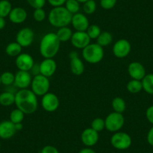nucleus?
<instances>
[{
    "mask_svg": "<svg viewBox=\"0 0 153 153\" xmlns=\"http://www.w3.org/2000/svg\"><path fill=\"white\" fill-rule=\"evenodd\" d=\"M15 105L25 115L33 114L38 107L37 95L30 89H20L15 93Z\"/></svg>",
    "mask_w": 153,
    "mask_h": 153,
    "instance_id": "f257e3e1",
    "label": "nucleus"
},
{
    "mask_svg": "<svg viewBox=\"0 0 153 153\" xmlns=\"http://www.w3.org/2000/svg\"><path fill=\"white\" fill-rule=\"evenodd\" d=\"M60 41L56 33L49 32L43 36L40 42L39 51L45 59H53L59 51Z\"/></svg>",
    "mask_w": 153,
    "mask_h": 153,
    "instance_id": "f03ea898",
    "label": "nucleus"
},
{
    "mask_svg": "<svg viewBox=\"0 0 153 153\" xmlns=\"http://www.w3.org/2000/svg\"><path fill=\"white\" fill-rule=\"evenodd\" d=\"M72 14L65 6L54 7L48 14V21L51 26L56 28L68 26L71 23Z\"/></svg>",
    "mask_w": 153,
    "mask_h": 153,
    "instance_id": "7ed1b4c3",
    "label": "nucleus"
},
{
    "mask_svg": "<svg viewBox=\"0 0 153 153\" xmlns=\"http://www.w3.org/2000/svg\"><path fill=\"white\" fill-rule=\"evenodd\" d=\"M82 56L87 62L90 64H97L104 58V48L97 43L89 44L87 47L83 49Z\"/></svg>",
    "mask_w": 153,
    "mask_h": 153,
    "instance_id": "20e7f679",
    "label": "nucleus"
},
{
    "mask_svg": "<svg viewBox=\"0 0 153 153\" xmlns=\"http://www.w3.org/2000/svg\"><path fill=\"white\" fill-rule=\"evenodd\" d=\"M50 80L48 77L42 74H38L34 76L31 83V90L37 96H43L45 94L49 92Z\"/></svg>",
    "mask_w": 153,
    "mask_h": 153,
    "instance_id": "39448f33",
    "label": "nucleus"
},
{
    "mask_svg": "<svg viewBox=\"0 0 153 153\" xmlns=\"http://www.w3.org/2000/svg\"><path fill=\"white\" fill-rule=\"evenodd\" d=\"M105 128L112 133L120 131L125 124V118L123 113L113 112L107 115L105 120Z\"/></svg>",
    "mask_w": 153,
    "mask_h": 153,
    "instance_id": "423d86ee",
    "label": "nucleus"
},
{
    "mask_svg": "<svg viewBox=\"0 0 153 153\" xmlns=\"http://www.w3.org/2000/svg\"><path fill=\"white\" fill-rule=\"evenodd\" d=\"M110 143L117 149L126 150L131 146L132 140L128 134L123 131H117L112 135Z\"/></svg>",
    "mask_w": 153,
    "mask_h": 153,
    "instance_id": "0eeeda50",
    "label": "nucleus"
},
{
    "mask_svg": "<svg viewBox=\"0 0 153 153\" xmlns=\"http://www.w3.org/2000/svg\"><path fill=\"white\" fill-rule=\"evenodd\" d=\"M35 38L33 30L30 28L25 27L20 29L16 35V42L22 48H28L32 44Z\"/></svg>",
    "mask_w": 153,
    "mask_h": 153,
    "instance_id": "6e6552de",
    "label": "nucleus"
},
{
    "mask_svg": "<svg viewBox=\"0 0 153 153\" xmlns=\"http://www.w3.org/2000/svg\"><path fill=\"white\" fill-rule=\"evenodd\" d=\"M131 51V45L126 39H120L115 42L113 47V53L116 57L123 59L129 55Z\"/></svg>",
    "mask_w": 153,
    "mask_h": 153,
    "instance_id": "1a4fd4ad",
    "label": "nucleus"
},
{
    "mask_svg": "<svg viewBox=\"0 0 153 153\" xmlns=\"http://www.w3.org/2000/svg\"><path fill=\"white\" fill-rule=\"evenodd\" d=\"M42 106L45 111L52 113L59 107V99L56 94L48 92L42 96Z\"/></svg>",
    "mask_w": 153,
    "mask_h": 153,
    "instance_id": "9d476101",
    "label": "nucleus"
},
{
    "mask_svg": "<svg viewBox=\"0 0 153 153\" xmlns=\"http://www.w3.org/2000/svg\"><path fill=\"white\" fill-rule=\"evenodd\" d=\"M91 39L86 32H78L76 31L72 35L71 38V45L76 49H84L90 44Z\"/></svg>",
    "mask_w": 153,
    "mask_h": 153,
    "instance_id": "9b49d317",
    "label": "nucleus"
},
{
    "mask_svg": "<svg viewBox=\"0 0 153 153\" xmlns=\"http://www.w3.org/2000/svg\"><path fill=\"white\" fill-rule=\"evenodd\" d=\"M32 80V74L29 73V71H18L15 74L14 84L16 87L20 89H28V87L31 86Z\"/></svg>",
    "mask_w": 153,
    "mask_h": 153,
    "instance_id": "f8f14e48",
    "label": "nucleus"
},
{
    "mask_svg": "<svg viewBox=\"0 0 153 153\" xmlns=\"http://www.w3.org/2000/svg\"><path fill=\"white\" fill-rule=\"evenodd\" d=\"M15 65L19 71H29L35 65V62L32 56L22 53L16 58Z\"/></svg>",
    "mask_w": 153,
    "mask_h": 153,
    "instance_id": "ddd939ff",
    "label": "nucleus"
},
{
    "mask_svg": "<svg viewBox=\"0 0 153 153\" xmlns=\"http://www.w3.org/2000/svg\"><path fill=\"white\" fill-rule=\"evenodd\" d=\"M71 25L74 29L78 32H86L89 26V19L82 13H76L72 15Z\"/></svg>",
    "mask_w": 153,
    "mask_h": 153,
    "instance_id": "4468645a",
    "label": "nucleus"
},
{
    "mask_svg": "<svg viewBox=\"0 0 153 153\" xmlns=\"http://www.w3.org/2000/svg\"><path fill=\"white\" fill-rule=\"evenodd\" d=\"M128 73L134 80H142L146 76V69L139 62H131L128 66Z\"/></svg>",
    "mask_w": 153,
    "mask_h": 153,
    "instance_id": "2eb2a0df",
    "label": "nucleus"
},
{
    "mask_svg": "<svg viewBox=\"0 0 153 153\" xmlns=\"http://www.w3.org/2000/svg\"><path fill=\"white\" fill-rule=\"evenodd\" d=\"M81 141L86 146L92 147L98 143L99 140L98 132L92 129V128H88L83 131L81 134Z\"/></svg>",
    "mask_w": 153,
    "mask_h": 153,
    "instance_id": "dca6fc26",
    "label": "nucleus"
},
{
    "mask_svg": "<svg viewBox=\"0 0 153 153\" xmlns=\"http://www.w3.org/2000/svg\"><path fill=\"white\" fill-rule=\"evenodd\" d=\"M57 68V65L53 59H45L39 64L40 74L47 77H51L55 74Z\"/></svg>",
    "mask_w": 153,
    "mask_h": 153,
    "instance_id": "f3484780",
    "label": "nucleus"
},
{
    "mask_svg": "<svg viewBox=\"0 0 153 153\" xmlns=\"http://www.w3.org/2000/svg\"><path fill=\"white\" fill-rule=\"evenodd\" d=\"M70 69L72 74L76 76H80L84 72V64L76 52H71L70 53Z\"/></svg>",
    "mask_w": 153,
    "mask_h": 153,
    "instance_id": "a211bd4d",
    "label": "nucleus"
},
{
    "mask_svg": "<svg viewBox=\"0 0 153 153\" xmlns=\"http://www.w3.org/2000/svg\"><path fill=\"white\" fill-rule=\"evenodd\" d=\"M17 130L15 125L10 120H5L0 123V138L3 140H8L14 137Z\"/></svg>",
    "mask_w": 153,
    "mask_h": 153,
    "instance_id": "6ab92c4d",
    "label": "nucleus"
},
{
    "mask_svg": "<svg viewBox=\"0 0 153 153\" xmlns=\"http://www.w3.org/2000/svg\"><path fill=\"white\" fill-rule=\"evenodd\" d=\"M10 21L14 24H20L27 18V12L21 7H16L12 8L8 15Z\"/></svg>",
    "mask_w": 153,
    "mask_h": 153,
    "instance_id": "aec40b11",
    "label": "nucleus"
},
{
    "mask_svg": "<svg viewBox=\"0 0 153 153\" xmlns=\"http://www.w3.org/2000/svg\"><path fill=\"white\" fill-rule=\"evenodd\" d=\"M15 103V94L5 91L0 94V104L3 107H9Z\"/></svg>",
    "mask_w": 153,
    "mask_h": 153,
    "instance_id": "412c9836",
    "label": "nucleus"
},
{
    "mask_svg": "<svg viewBox=\"0 0 153 153\" xmlns=\"http://www.w3.org/2000/svg\"><path fill=\"white\" fill-rule=\"evenodd\" d=\"M23 48L17 42L8 44L5 48V53L8 56L11 57H17L22 53Z\"/></svg>",
    "mask_w": 153,
    "mask_h": 153,
    "instance_id": "4be33fe9",
    "label": "nucleus"
},
{
    "mask_svg": "<svg viewBox=\"0 0 153 153\" xmlns=\"http://www.w3.org/2000/svg\"><path fill=\"white\" fill-rule=\"evenodd\" d=\"M56 35L58 37L60 42H67L71 40L73 32L70 28L68 26H64V27L59 28Z\"/></svg>",
    "mask_w": 153,
    "mask_h": 153,
    "instance_id": "5701e85b",
    "label": "nucleus"
},
{
    "mask_svg": "<svg viewBox=\"0 0 153 153\" xmlns=\"http://www.w3.org/2000/svg\"><path fill=\"white\" fill-rule=\"evenodd\" d=\"M143 89L146 93L153 95V74H146L142 80Z\"/></svg>",
    "mask_w": 153,
    "mask_h": 153,
    "instance_id": "b1692460",
    "label": "nucleus"
},
{
    "mask_svg": "<svg viewBox=\"0 0 153 153\" xmlns=\"http://www.w3.org/2000/svg\"><path fill=\"white\" fill-rule=\"evenodd\" d=\"M113 42V35L109 32H101L97 38V44L102 48L110 45Z\"/></svg>",
    "mask_w": 153,
    "mask_h": 153,
    "instance_id": "393cba45",
    "label": "nucleus"
},
{
    "mask_svg": "<svg viewBox=\"0 0 153 153\" xmlns=\"http://www.w3.org/2000/svg\"><path fill=\"white\" fill-rule=\"evenodd\" d=\"M112 107L114 112L123 113L126 109V101L121 97H116L112 101Z\"/></svg>",
    "mask_w": 153,
    "mask_h": 153,
    "instance_id": "a878e982",
    "label": "nucleus"
},
{
    "mask_svg": "<svg viewBox=\"0 0 153 153\" xmlns=\"http://www.w3.org/2000/svg\"><path fill=\"white\" fill-rule=\"evenodd\" d=\"M127 90L130 93L132 94H136L138 92H140L141 90H143V85H142V81L141 80H131L130 81H128V83H127Z\"/></svg>",
    "mask_w": 153,
    "mask_h": 153,
    "instance_id": "bb28decb",
    "label": "nucleus"
},
{
    "mask_svg": "<svg viewBox=\"0 0 153 153\" xmlns=\"http://www.w3.org/2000/svg\"><path fill=\"white\" fill-rule=\"evenodd\" d=\"M12 8V5L8 0H0V17H8Z\"/></svg>",
    "mask_w": 153,
    "mask_h": 153,
    "instance_id": "cd10ccee",
    "label": "nucleus"
},
{
    "mask_svg": "<svg viewBox=\"0 0 153 153\" xmlns=\"http://www.w3.org/2000/svg\"><path fill=\"white\" fill-rule=\"evenodd\" d=\"M24 113L18 108H16L13 110L10 113V121L14 124L17 123H22V122L24 120Z\"/></svg>",
    "mask_w": 153,
    "mask_h": 153,
    "instance_id": "c85d7f7f",
    "label": "nucleus"
},
{
    "mask_svg": "<svg viewBox=\"0 0 153 153\" xmlns=\"http://www.w3.org/2000/svg\"><path fill=\"white\" fill-rule=\"evenodd\" d=\"M65 8L73 15L80 11V2H77L76 0H66L65 3Z\"/></svg>",
    "mask_w": 153,
    "mask_h": 153,
    "instance_id": "c756f323",
    "label": "nucleus"
},
{
    "mask_svg": "<svg viewBox=\"0 0 153 153\" xmlns=\"http://www.w3.org/2000/svg\"><path fill=\"white\" fill-rule=\"evenodd\" d=\"M0 76H1V83L4 86H9L14 84L15 74H14L12 72L5 71L2 74H0Z\"/></svg>",
    "mask_w": 153,
    "mask_h": 153,
    "instance_id": "7c9ffc66",
    "label": "nucleus"
},
{
    "mask_svg": "<svg viewBox=\"0 0 153 153\" xmlns=\"http://www.w3.org/2000/svg\"><path fill=\"white\" fill-rule=\"evenodd\" d=\"M87 35L90 38V39H97L100 34L101 33V28L98 26V25H89L88 27L87 30L86 31Z\"/></svg>",
    "mask_w": 153,
    "mask_h": 153,
    "instance_id": "2f4dec72",
    "label": "nucleus"
},
{
    "mask_svg": "<svg viewBox=\"0 0 153 153\" xmlns=\"http://www.w3.org/2000/svg\"><path fill=\"white\" fill-rule=\"evenodd\" d=\"M91 128L99 133L105 128V121L102 118L99 117L94 119L91 123Z\"/></svg>",
    "mask_w": 153,
    "mask_h": 153,
    "instance_id": "473e14b6",
    "label": "nucleus"
},
{
    "mask_svg": "<svg viewBox=\"0 0 153 153\" xmlns=\"http://www.w3.org/2000/svg\"><path fill=\"white\" fill-rule=\"evenodd\" d=\"M97 5L95 0H89L84 2L83 5V10L85 14H92L96 11Z\"/></svg>",
    "mask_w": 153,
    "mask_h": 153,
    "instance_id": "72a5a7b5",
    "label": "nucleus"
},
{
    "mask_svg": "<svg viewBox=\"0 0 153 153\" xmlns=\"http://www.w3.org/2000/svg\"><path fill=\"white\" fill-rule=\"evenodd\" d=\"M33 18L37 22H42L46 18V12L43 8H37L33 12Z\"/></svg>",
    "mask_w": 153,
    "mask_h": 153,
    "instance_id": "f704fd0d",
    "label": "nucleus"
},
{
    "mask_svg": "<svg viewBox=\"0 0 153 153\" xmlns=\"http://www.w3.org/2000/svg\"><path fill=\"white\" fill-rule=\"evenodd\" d=\"M117 0H101L100 5L103 9L110 10L115 7L117 5Z\"/></svg>",
    "mask_w": 153,
    "mask_h": 153,
    "instance_id": "c9c22d12",
    "label": "nucleus"
},
{
    "mask_svg": "<svg viewBox=\"0 0 153 153\" xmlns=\"http://www.w3.org/2000/svg\"><path fill=\"white\" fill-rule=\"evenodd\" d=\"M27 3L34 9L43 8L46 4L47 0H26Z\"/></svg>",
    "mask_w": 153,
    "mask_h": 153,
    "instance_id": "e433bc0d",
    "label": "nucleus"
},
{
    "mask_svg": "<svg viewBox=\"0 0 153 153\" xmlns=\"http://www.w3.org/2000/svg\"><path fill=\"white\" fill-rule=\"evenodd\" d=\"M41 153H59V152L53 146L48 145L43 147V149L41 151Z\"/></svg>",
    "mask_w": 153,
    "mask_h": 153,
    "instance_id": "4c0bfd02",
    "label": "nucleus"
},
{
    "mask_svg": "<svg viewBox=\"0 0 153 153\" xmlns=\"http://www.w3.org/2000/svg\"><path fill=\"white\" fill-rule=\"evenodd\" d=\"M146 117L147 120L151 124L153 125V105L150 106L146 109Z\"/></svg>",
    "mask_w": 153,
    "mask_h": 153,
    "instance_id": "58836bf2",
    "label": "nucleus"
},
{
    "mask_svg": "<svg viewBox=\"0 0 153 153\" xmlns=\"http://www.w3.org/2000/svg\"><path fill=\"white\" fill-rule=\"evenodd\" d=\"M47 1L53 8L54 7L63 6L66 2V0H47Z\"/></svg>",
    "mask_w": 153,
    "mask_h": 153,
    "instance_id": "ea45409f",
    "label": "nucleus"
},
{
    "mask_svg": "<svg viewBox=\"0 0 153 153\" xmlns=\"http://www.w3.org/2000/svg\"><path fill=\"white\" fill-rule=\"evenodd\" d=\"M147 142L149 145L153 146V126L149 129L147 134Z\"/></svg>",
    "mask_w": 153,
    "mask_h": 153,
    "instance_id": "a19ab883",
    "label": "nucleus"
},
{
    "mask_svg": "<svg viewBox=\"0 0 153 153\" xmlns=\"http://www.w3.org/2000/svg\"><path fill=\"white\" fill-rule=\"evenodd\" d=\"M78 153H96V152L91 149L90 147H86V148H83L81 150H80Z\"/></svg>",
    "mask_w": 153,
    "mask_h": 153,
    "instance_id": "79ce46f5",
    "label": "nucleus"
},
{
    "mask_svg": "<svg viewBox=\"0 0 153 153\" xmlns=\"http://www.w3.org/2000/svg\"><path fill=\"white\" fill-rule=\"evenodd\" d=\"M5 25H6V21L5 18L0 17V30H2L5 27Z\"/></svg>",
    "mask_w": 153,
    "mask_h": 153,
    "instance_id": "37998d69",
    "label": "nucleus"
},
{
    "mask_svg": "<svg viewBox=\"0 0 153 153\" xmlns=\"http://www.w3.org/2000/svg\"><path fill=\"white\" fill-rule=\"evenodd\" d=\"M14 125H15V128L17 131L23 129V125H22V123H17V124H14Z\"/></svg>",
    "mask_w": 153,
    "mask_h": 153,
    "instance_id": "c03bdc74",
    "label": "nucleus"
},
{
    "mask_svg": "<svg viewBox=\"0 0 153 153\" xmlns=\"http://www.w3.org/2000/svg\"><path fill=\"white\" fill-rule=\"evenodd\" d=\"M77 2H79L80 3H84V2H87V1H89V0H76Z\"/></svg>",
    "mask_w": 153,
    "mask_h": 153,
    "instance_id": "a18cd8bd",
    "label": "nucleus"
},
{
    "mask_svg": "<svg viewBox=\"0 0 153 153\" xmlns=\"http://www.w3.org/2000/svg\"><path fill=\"white\" fill-rule=\"evenodd\" d=\"M2 84V83H1V76H0V85Z\"/></svg>",
    "mask_w": 153,
    "mask_h": 153,
    "instance_id": "49530a36",
    "label": "nucleus"
},
{
    "mask_svg": "<svg viewBox=\"0 0 153 153\" xmlns=\"http://www.w3.org/2000/svg\"><path fill=\"white\" fill-rule=\"evenodd\" d=\"M0 149H1V142H0Z\"/></svg>",
    "mask_w": 153,
    "mask_h": 153,
    "instance_id": "de8ad7c7",
    "label": "nucleus"
}]
</instances>
